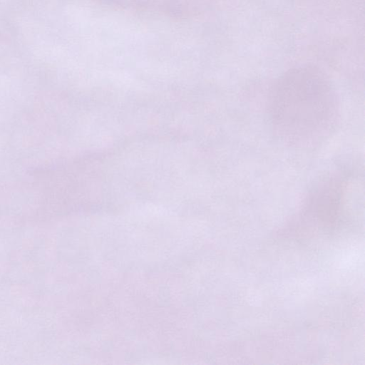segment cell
<instances>
[{
	"label": "cell",
	"mask_w": 365,
	"mask_h": 365,
	"mask_svg": "<svg viewBox=\"0 0 365 365\" xmlns=\"http://www.w3.org/2000/svg\"><path fill=\"white\" fill-rule=\"evenodd\" d=\"M336 93L319 68L300 66L285 72L271 93L273 130L285 143L312 147L334 130L339 113Z\"/></svg>",
	"instance_id": "cell-1"
}]
</instances>
